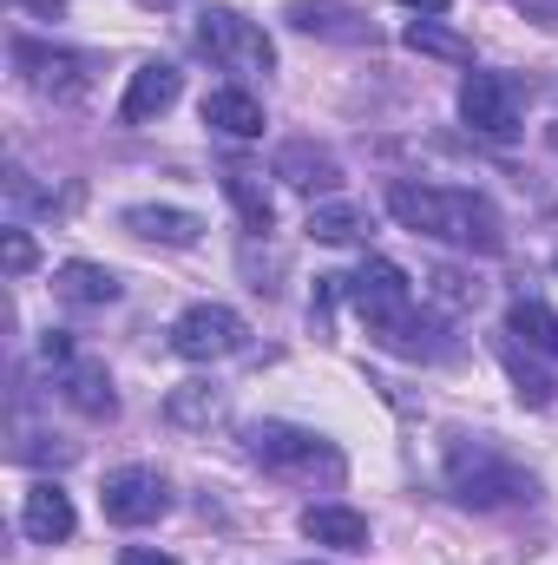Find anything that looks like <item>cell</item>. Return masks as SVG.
I'll list each match as a JSON object with an SVG mask.
<instances>
[{
	"mask_svg": "<svg viewBox=\"0 0 558 565\" xmlns=\"http://www.w3.org/2000/svg\"><path fill=\"white\" fill-rule=\"evenodd\" d=\"M388 217L415 237L433 244H453V250H506V231H500V211L480 198V191H460V184H415V178H395L388 184Z\"/></svg>",
	"mask_w": 558,
	"mask_h": 565,
	"instance_id": "1",
	"label": "cell"
},
{
	"mask_svg": "<svg viewBox=\"0 0 558 565\" xmlns=\"http://www.w3.org/2000/svg\"><path fill=\"white\" fill-rule=\"evenodd\" d=\"M447 493L473 513H500V507H533L539 480L506 460L486 434H447Z\"/></svg>",
	"mask_w": 558,
	"mask_h": 565,
	"instance_id": "2",
	"label": "cell"
},
{
	"mask_svg": "<svg viewBox=\"0 0 558 565\" xmlns=\"http://www.w3.org/2000/svg\"><path fill=\"white\" fill-rule=\"evenodd\" d=\"M244 454L257 460V467H270L282 480H342L348 473V460H342V447L329 440V434H315V427H296V422H250L244 427Z\"/></svg>",
	"mask_w": 558,
	"mask_h": 565,
	"instance_id": "3",
	"label": "cell"
},
{
	"mask_svg": "<svg viewBox=\"0 0 558 565\" xmlns=\"http://www.w3.org/2000/svg\"><path fill=\"white\" fill-rule=\"evenodd\" d=\"M197 46H204L224 73H237V79L277 73V46H270L264 20H250V13H237V7H204V13H197Z\"/></svg>",
	"mask_w": 558,
	"mask_h": 565,
	"instance_id": "4",
	"label": "cell"
},
{
	"mask_svg": "<svg viewBox=\"0 0 558 565\" xmlns=\"http://www.w3.org/2000/svg\"><path fill=\"white\" fill-rule=\"evenodd\" d=\"M171 349L184 362H230L250 349V322L230 309V302H191L178 322H171Z\"/></svg>",
	"mask_w": 558,
	"mask_h": 565,
	"instance_id": "5",
	"label": "cell"
},
{
	"mask_svg": "<svg viewBox=\"0 0 558 565\" xmlns=\"http://www.w3.org/2000/svg\"><path fill=\"white\" fill-rule=\"evenodd\" d=\"M99 507L112 526H151L171 513V480L158 467H112L106 487H99Z\"/></svg>",
	"mask_w": 558,
	"mask_h": 565,
	"instance_id": "6",
	"label": "cell"
},
{
	"mask_svg": "<svg viewBox=\"0 0 558 565\" xmlns=\"http://www.w3.org/2000/svg\"><path fill=\"white\" fill-rule=\"evenodd\" d=\"M460 119H466V132H480V139H519V93H513V79H500V73H466L460 79Z\"/></svg>",
	"mask_w": 558,
	"mask_h": 565,
	"instance_id": "7",
	"label": "cell"
},
{
	"mask_svg": "<svg viewBox=\"0 0 558 565\" xmlns=\"http://www.w3.org/2000/svg\"><path fill=\"white\" fill-rule=\"evenodd\" d=\"M13 66H20V79H26L33 93H53V99H79V93L93 86V73H86L79 53L46 46V40H33V33H13Z\"/></svg>",
	"mask_w": 558,
	"mask_h": 565,
	"instance_id": "8",
	"label": "cell"
},
{
	"mask_svg": "<svg viewBox=\"0 0 558 565\" xmlns=\"http://www.w3.org/2000/svg\"><path fill=\"white\" fill-rule=\"evenodd\" d=\"M342 296H348V302H355V316L375 329V322H388V316L415 309V277H408L401 264H388V257H368L355 277H342Z\"/></svg>",
	"mask_w": 558,
	"mask_h": 565,
	"instance_id": "9",
	"label": "cell"
},
{
	"mask_svg": "<svg viewBox=\"0 0 558 565\" xmlns=\"http://www.w3.org/2000/svg\"><path fill=\"white\" fill-rule=\"evenodd\" d=\"M282 20L309 40H329V46H375V20L348 0H289Z\"/></svg>",
	"mask_w": 558,
	"mask_h": 565,
	"instance_id": "10",
	"label": "cell"
},
{
	"mask_svg": "<svg viewBox=\"0 0 558 565\" xmlns=\"http://www.w3.org/2000/svg\"><path fill=\"white\" fill-rule=\"evenodd\" d=\"M368 335H375V349H388V355H401V362H440V355H453L447 322L427 316L420 302L415 309H401V316H388V322H375Z\"/></svg>",
	"mask_w": 558,
	"mask_h": 565,
	"instance_id": "11",
	"label": "cell"
},
{
	"mask_svg": "<svg viewBox=\"0 0 558 565\" xmlns=\"http://www.w3.org/2000/svg\"><path fill=\"white\" fill-rule=\"evenodd\" d=\"M178 99H184V73H178L171 60H144L139 73L126 79L119 119H126V126H151V119H164V113H171Z\"/></svg>",
	"mask_w": 558,
	"mask_h": 565,
	"instance_id": "12",
	"label": "cell"
},
{
	"mask_svg": "<svg viewBox=\"0 0 558 565\" xmlns=\"http://www.w3.org/2000/svg\"><path fill=\"white\" fill-rule=\"evenodd\" d=\"M73 526H79L73 493H66L60 480H33V487H26V500H20V533H26L33 546H66V540H73Z\"/></svg>",
	"mask_w": 558,
	"mask_h": 565,
	"instance_id": "13",
	"label": "cell"
},
{
	"mask_svg": "<svg viewBox=\"0 0 558 565\" xmlns=\"http://www.w3.org/2000/svg\"><path fill=\"white\" fill-rule=\"evenodd\" d=\"M119 224L144 237V244H164V250H191L204 237V217L197 211H178V204H126Z\"/></svg>",
	"mask_w": 558,
	"mask_h": 565,
	"instance_id": "14",
	"label": "cell"
},
{
	"mask_svg": "<svg viewBox=\"0 0 558 565\" xmlns=\"http://www.w3.org/2000/svg\"><path fill=\"white\" fill-rule=\"evenodd\" d=\"M302 540H315V546H329V553H368V520L355 513V507H342V500H322V507H302Z\"/></svg>",
	"mask_w": 558,
	"mask_h": 565,
	"instance_id": "15",
	"label": "cell"
},
{
	"mask_svg": "<svg viewBox=\"0 0 558 565\" xmlns=\"http://www.w3.org/2000/svg\"><path fill=\"white\" fill-rule=\"evenodd\" d=\"M277 178L296 184V191H335V184H342V164H335L329 145L289 139V145H277Z\"/></svg>",
	"mask_w": 558,
	"mask_h": 565,
	"instance_id": "16",
	"label": "cell"
},
{
	"mask_svg": "<svg viewBox=\"0 0 558 565\" xmlns=\"http://www.w3.org/2000/svg\"><path fill=\"white\" fill-rule=\"evenodd\" d=\"M53 296H60V302H73V309H106V302H119V296H126V282H119V270H106V264L73 257V264H60V270H53Z\"/></svg>",
	"mask_w": 558,
	"mask_h": 565,
	"instance_id": "17",
	"label": "cell"
},
{
	"mask_svg": "<svg viewBox=\"0 0 558 565\" xmlns=\"http://www.w3.org/2000/svg\"><path fill=\"white\" fill-rule=\"evenodd\" d=\"M204 126L211 132H224V139H264V99L257 93H244V86H217V93H204Z\"/></svg>",
	"mask_w": 558,
	"mask_h": 565,
	"instance_id": "18",
	"label": "cell"
},
{
	"mask_svg": "<svg viewBox=\"0 0 558 565\" xmlns=\"http://www.w3.org/2000/svg\"><path fill=\"white\" fill-rule=\"evenodd\" d=\"M60 395H66L79 415H93V422H112V415H119L112 375H106L99 362H66V369H60Z\"/></svg>",
	"mask_w": 558,
	"mask_h": 565,
	"instance_id": "19",
	"label": "cell"
},
{
	"mask_svg": "<svg viewBox=\"0 0 558 565\" xmlns=\"http://www.w3.org/2000/svg\"><path fill=\"white\" fill-rule=\"evenodd\" d=\"M224 198L237 204V217H244L250 237H270V231H277V204H270V184H264L257 171L230 164V171H224Z\"/></svg>",
	"mask_w": 558,
	"mask_h": 565,
	"instance_id": "20",
	"label": "cell"
},
{
	"mask_svg": "<svg viewBox=\"0 0 558 565\" xmlns=\"http://www.w3.org/2000/svg\"><path fill=\"white\" fill-rule=\"evenodd\" d=\"M506 335H513V342H526V355H552V362H558V309H552V302L519 296V302L506 309Z\"/></svg>",
	"mask_w": 558,
	"mask_h": 565,
	"instance_id": "21",
	"label": "cell"
},
{
	"mask_svg": "<svg viewBox=\"0 0 558 565\" xmlns=\"http://www.w3.org/2000/svg\"><path fill=\"white\" fill-rule=\"evenodd\" d=\"M164 422L184 427V434L224 422V388H217V382H178V388L164 395Z\"/></svg>",
	"mask_w": 558,
	"mask_h": 565,
	"instance_id": "22",
	"label": "cell"
},
{
	"mask_svg": "<svg viewBox=\"0 0 558 565\" xmlns=\"http://www.w3.org/2000/svg\"><path fill=\"white\" fill-rule=\"evenodd\" d=\"M401 40H408L415 53H427V60H453V66H473V40H460L453 26H440V20H427V13H415V20L401 26Z\"/></svg>",
	"mask_w": 558,
	"mask_h": 565,
	"instance_id": "23",
	"label": "cell"
},
{
	"mask_svg": "<svg viewBox=\"0 0 558 565\" xmlns=\"http://www.w3.org/2000/svg\"><path fill=\"white\" fill-rule=\"evenodd\" d=\"M368 231V211L362 204H315L309 211V237L315 244H355Z\"/></svg>",
	"mask_w": 558,
	"mask_h": 565,
	"instance_id": "24",
	"label": "cell"
},
{
	"mask_svg": "<svg viewBox=\"0 0 558 565\" xmlns=\"http://www.w3.org/2000/svg\"><path fill=\"white\" fill-rule=\"evenodd\" d=\"M500 355H506V369H513V382H519V402H533V408H552V402H558V382H552V375H539V369L519 355V342H506Z\"/></svg>",
	"mask_w": 558,
	"mask_h": 565,
	"instance_id": "25",
	"label": "cell"
},
{
	"mask_svg": "<svg viewBox=\"0 0 558 565\" xmlns=\"http://www.w3.org/2000/svg\"><path fill=\"white\" fill-rule=\"evenodd\" d=\"M13 454H20V460H33V467H46V460H53V467H66L79 447H73V440H53V434H26Z\"/></svg>",
	"mask_w": 558,
	"mask_h": 565,
	"instance_id": "26",
	"label": "cell"
},
{
	"mask_svg": "<svg viewBox=\"0 0 558 565\" xmlns=\"http://www.w3.org/2000/svg\"><path fill=\"white\" fill-rule=\"evenodd\" d=\"M0 250H7V277H26V270L40 264V250H33V237H26L20 224H7V231H0Z\"/></svg>",
	"mask_w": 558,
	"mask_h": 565,
	"instance_id": "27",
	"label": "cell"
},
{
	"mask_svg": "<svg viewBox=\"0 0 558 565\" xmlns=\"http://www.w3.org/2000/svg\"><path fill=\"white\" fill-rule=\"evenodd\" d=\"M433 296L440 302H480V282H466V277H453V270H433Z\"/></svg>",
	"mask_w": 558,
	"mask_h": 565,
	"instance_id": "28",
	"label": "cell"
},
{
	"mask_svg": "<svg viewBox=\"0 0 558 565\" xmlns=\"http://www.w3.org/2000/svg\"><path fill=\"white\" fill-rule=\"evenodd\" d=\"M40 355H46L53 369H66V362H79V355H73V335H66V329H46V335H40Z\"/></svg>",
	"mask_w": 558,
	"mask_h": 565,
	"instance_id": "29",
	"label": "cell"
},
{
	"mask_svg": "<svg viewBox=\"0 0 558 565\" xmlns=\"http://www.w3.org/2000/svg\"><path fill=\"white\" fill-rule=\"evenodd\" d=\"M119 565H178V559H171V553H158V546H126Z\"/></svg>",
	"mask_w": 558,
	"mask_h": 565,
	"instance_id": "30",
	"label": "cell"
},
{
	"mask_svg": "<svg viewBox=\"0 0 558 565\" xmlns=\"http://www.w3.org/2000/svg\"><path fill=\"white\" fill-rule=\"evenodd\" d=\"M401 7H415V13H427V20H433V13H447L453 0H401Z\"/></svg>",
	"mask_w": 558,
	"mask_h": 565,
	"instance_id": "31",
	"label": "cell"
},
{
	"mask_svg": "<svg viewBox=\"0 0 558 565\" xmlns=\"http://www.w3.org/2000/svg\"><path fill=\"white\" fill-rule=\"evenodd\" d=\"M20 7H33V13H66V0H20Z\"/></svg>",
	"mask_w": 558,
	"mask_h": 565,
	"instance_id": "32",
	"label": "cell"
},
{
	"mask_svg": "<svg viewBox=\"0 0 558 565\" xmlns=\"http://www.w3.org/2000/svg\"><path fill=\"white\" fill-rule=\"evenodd\" d=\"M302 565H329V559H302Z\"/></svg>",
	"mask_w": 558,
	"mask_h": 565,
	"instance_id": "33",
	"label": "cell"
}]
</instances>
